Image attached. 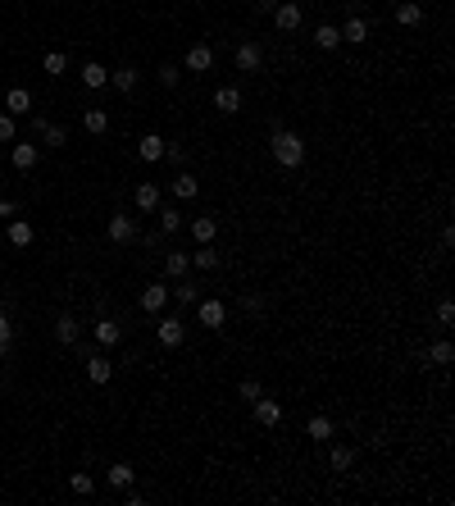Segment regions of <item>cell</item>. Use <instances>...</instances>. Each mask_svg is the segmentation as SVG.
Returning <instances> with one entry per match:
<instances>
[{
	"mask_svg": "<svg viewBox=\"0 0 455 506\" xmlns=\"http://www.w3.org/2000/svg\"><path fill=\"white\" fill-rule=\"evenodd\" d=\"M255 419H260L264 429L282 424V401H269V397H255Z\"/></svg>",
	"mask_w": 455,
	"mask_h": 506,
	"instance_id": "cell-11",
	"label": "cell"
},
{
	"mask_svg": "<svg viewBox=\"0 0 455 506\" xmlns=\"http://www.w3.org/2000/svg\"><path fill=\"white\" fill-rule=\"evenodd\" d=\"M196 192H201V183H196V174H178V178H174V197H178V201H192Z\"/></svg>",
	"mask_w": 455,
	"mask_h": 506,
	"instance_id": "cell-26",
	"label": "cell"
},
{
	"mask_svg": "<svg viewBox=\"0 0 455 506\" xmlns=\"http://www.w3.org/2000/svg\"><path fill=\"white\" fill-rule=\"evenodd\" d=\"M14 347V329H10V315H5V306H0V356H10Z\"/></svg>",
	"mask_w": 455,
	"mask_h": 506,
	"instance_id": "cell-37",
	"label": "cell"
},
{
	"mask_svg": "<svg viewBox=\"0 0 455 506\" xmlns=\"http://www.w3.org/2000/svg\"><path fill=\"white\" fill-rule=\"evenodd\" d=\"M77 333H82V329H77L73 315H59V319H55V338H59V347H73Z\"/></svg>",
	"mask_w": 455,
	"mask_h": 506,
	"instance_id": "cell-18",
	"label": "cell"
},
{
	"mask_svg": "<svg viewBox=\"0 0 455 506\" xmlns=\"http://www.w3.org/2000/svg\"><path fill=\"white\" fill-rule=\"evenodd\" d=\"M187 69H192V73H210V69H214V51H210L205 42H196L192 51H187Z\"/></svg>",
	"mask_w": 455,
	"mask_h": 506,
	"instance_id": "cell-9",
	"label": "cell"
},
{
	"mask_svg": "<svg viewBox=\"0 0 455 506\" xmlns=\"http://www.w3.org/2000/svg\"><path fill=\"white\" fill-rule=\"evenodd\" d=\"M105 82H109V69L105 64H96V60H91V64H82V87L96 91V87H105Z\"/></svg>",
	"mask_w": 455,
	"mask_h": 506,
	"instance_id": "cell-22",
	"label": "cell"
},
{
	"mask_svg": "<svg viewBox=\"0 0 455 506\" xmlns=\"http://www.w3.org/2000/svg\"><path fill=\"white\" fill-rule=\"evenodd\" d=\"M260 306H264L260 297H241V310H246V315H260Z\"/></svg>",
	"mask_w": 455,
	"mask_h": 506,
	"instance_id": "cell-44",
	"label": "cell"
},
{
	"mask_svg": "<svg viewBox=\"0 0 455 506\" xmlns=\"http://www.w3.org/2000/svg\"><path fill=\"white\" fill-rule=\"evenodd\" d=\"M0 142H14V114H0Z\"/></svg>",
	"mask_w": 455,
	"mask_h": 506,
	"instance_id": "cell-42",
	"label": "cell"
},
{
	"mask_svg": "<svg viewBox=\"0 0 455 506\" xmlns=\"http://www.w3.org/2000/svg\"><path fill=\"white\" fill-rule=\"evenodd\" d=\"M87 379H91V383H109V379H114V361H109L105 352L87 356Z\"/></svg>",
	"mask_w": 455,
	"mask_h": 506,
	"instance_id": "cell-8",
	"label": "cell"
},
{
	"mask_svg": "<svg viewBox=\"0 0 455 506\" xmlns=\"http://www.w3.org/2000/svg\"><path fill=\"white\" fill-rule=\"evenodd\" d=\"M132 237H137V219H132V215H109V242H132Z\"/></svg>",
	"mask_w": 455,
	"mask_h": 506,
	"instance_id": "cell-5",
	"label": "cell"
},
{
	"mask_svg": "<svg viewBox=\"0 0 455 506\" xmlns=\"http://www.w3.org/2000/svg\"><path fill=\"white\" fill-rule=\"evenodd\" d=\"M174 297H178V301H187V306H196V301H201V287H196V283H187V278H178Z\"/></svg>",
	"mask_w": 455,
	"mask_h": 506,
	"instance_id": "cell-36",
	"label": "cell"
},
{
	"mask_svg": "<svg viewBox=\"0 0 455 506\" xmlns=\"http://www.w3.org/2000/svg\"><path fill=\"white\" fill-rule=\"evenodd\" d=\"M423 19V5H414V0H405V5H396V23L401 28H414V23Z\"/></svg>",
	"mask_w": 455,
	"mask_h": 506,
	"instance_id": "cell-31",
	"label": "cell"
},
{
	"mask_svg": "<svg viewBox=\"0 0 455 506\" xmlns=\"http://www.w3.org/2000/svg\"><path fill=\"white\" fill-rule=\"evenodd\" d=\"M5 237H10V246H32V224L28 219H10V233H5Z\"/></svg>",
	"mask_w": 455,
	"mask_h": 506,
	"instance_id": "cell-20",
	"label": "cell"
},
{
	"mask_svg": "<svg viewBox=\"0 0 455 506\" xmlns=\"http://www.w3.org/2000/svg\"><path fill=\"white\" fill-rule=\"evenodd\" d=\"M273 160H278L282 169H301V160H305V142L296 137V132H287V128H273Z\"/></svg>",
	"mask_w": 455,
	"mask_h": 506,
	"instance_id": "cell-1",
	"label": "cell"
},
{
	"mask_svg": "<svg viewBox=\"0 0 455 506\" xmlns=\"http://www.w3.org/2000/svg\"><path fill=\"white\" fill-rule=\"evenodd\" d=\"M155 338H160L164 347H183V338H187V329H183V319H178V315L160 319V324H155Z\"/></svg>",
	"mask_w": 455,
	"mask_h": 506,
	"instance_id": "cell-6",
	"label": "cell"
},
{
	"mask_svg": "<svg viewBox=\"0 0 455 506\" xmlns=\"http://www.w3.org/2000/svg\"><path fill=\"white\" fill-rule=\"evenodd\" d=\"M82 128H87L91 137H100V132L109 128V114L100 110V105H96V110H82Z\"/></svg>",
	"mask_w": 455,
	"mask_h": 506,
	"instance_id": "cell-24",
	"label": "cell"
},
{
	"mask_svg": "<svg viewBox=\"0 0 455 506\" xmlns=\"http://www.w3.org/2000/svg\"><path fill=\"white\" fill-rule=\"evenodd\" d=\"M41 69H46V73H64V69H68V55H59V51H50V55L41 60Z\"/></svg>",
	"mask_w": 455,
	"mask_h": 506,
	"instance_id": "cell-38",
	"label": "cell"
},
{
	"mask_svg": "<svg viewBox=\"0 0 455 506\" xmlns=\"http://www.w3.org/2000/svg\"><path fill=\"white\" fill-rule=\"evenodd\" d=\"M160 87H178V64H160Z\"/></svg>",
	"mask_w": 455,
	"mask_h": 506,
	"instance_id": "cell-40",
	"label": "cell"
},
{
	"mask_svg": "<svg viewBox=\"0 0 455 506\" xmlns=\"http://www.w3.org/2000/svg\"><path fill=\"white\" fill-rule=\"evenodd\" d=\"M337 33H342V42H351V46H364V42H369V19H360V14H351V19L342 23Z\"/></svg>",
	"mask_w": 455,
	"mask_h": 506,
	"instance_id": "cell-7",
	"label": "cell"
},
{
	"mask_svg": "<svg viewBox=\"0 0 455 506\" xmlns=\"http://www.w3.org/2000/svg\"><path fill=\"white\" fill-rule=\"evenodd\" d=\"M232 64H237V73H260L264 69V51L255 42H241L237 51H232Z\"/></svg>",
	"mask_w": 455,
	"mask_h": 506,
	"instance_id": "cell-2",
	"label": "cell"
},
{
	"mask_svg": "<svg viewBox=\"0 0 455 506\" xmlns=\"http://www.w3.org/2000/svg\"><path fill=\"white\" fill-rule=\"evenodd\" d=\"M437 319H442V324H455V306H451V301H442V306H437Z\"/></svg>",
	"mask_w": 455,
	"mask_h": 506,
	"instance_id": "cell-43",
	"label": "cell"
},
{
	"mask_svg": "<svg viewBox=\"0 0 455 506\" xmlns=\"http://www.w3.org/2000/svg\"><path fill=\"white\" fill-rule=\"evenodd\" d=\"M315 42H319V51H337V46H342V33H337L333 23H319Z\"/></svg>",
	"mask_w": 455,
	"mask_h": 506,
	"instance_id": "cell-30",
	"label": "cell"
},
{
	"mask_svg": "<svg viewBox=\"0 0 455 506\" xmlns=\"http://www.w3.org/2000/svg\"><path fill=\"white\" fill-rule=\"evenodd\" d=\"M28 110H32V91H28V87H10V91H5V114L19 119V114H28Z\"/></svg>",
	"mask_w": 455,
	"mask_h": 506,
	"instance_id": "cell-10",
	"label": "cell"
},
{
	"mask_svg": "<svg viewBox=\"0 0 455 506\" xmlns=\"http://www.w3.org/2000/svg\"><path fill=\"white\" fill-rule=\"evenodd\" d=\"M301 5H296V0H282V5H273V23H278V33H296V28H301Z\"/></svg>",
	"mask_w": 455,
	"mask_h": 506,
	"instance_id": "cell-3",
	"label": "cell"
},
{
	"mask_svg": "<svg viewBox=\"0 0 455 506\" xmlns=\"http://www.w3.org/2000/svg\"><path fill=\"white\" fill-rule=\"evenodd\" d=\"M68 488H73L77 497H91V488H96V479H91L87 470H77V474H68Z\"/></svg>",
	"mask_w": 455,
	"mask_h": 506,
	"instance_id": "cell-34",
	"label": "cell"
},
{
	"mask_svg": "<svg viewBox=\"0 0 455 506\" xmlns=\"http://www.w3.org/2000/svg\"><path fill=\"white\" fill-rule=\"evenodd\" d=\"M196 315H201V324H205V329H223V324H228V306H223V301H214V297H210V301H196Z\"/></svg>",
	"mask_w": 455,
	"mask_h": 506,
	"instance_id": "cell-4",
	"label": "cell"
},
{
	"mask_svg": "<svg viewBox=\"0 0 455 506\" xmlns=\"http://www.w3.org/2000/svg\"><path fill=\"white\" fill-rule=\"evenodd\" d=\"M187 269H192V260H187L183 251L164 255V274H169V278H187Z\"/></svg>",
	"mask_w": 455,
	"mask_h": 506,
	"instance_id": "cell-28",
	"label": "cell"
},
{
	"mask_svg": "<svg viewBox=\"0 0 455 506\" xmlns=\"http://www.w3.org/2000/svg\"><path fill=\"white\" fill-rule=\"evenodd\" d=\"M14 210H19L14 201H0V219H14Z\"/></svg>",
	"mask_w": 455,
	"mask_h": 506,
	"instance_id": "cell-45",
	"label": "cell"
},
{
	"mask_svg": "<svg viewBox=\"0 0 455 506\" xmlns=\"http://www.w3.org/2000/svg\"><path fill=\"white\" fill-rule=\"evenodd\" d=\"M214 110L219 114H237L241 110V91L237 87H219L214 91Z\"/></svg>",
	"mask_w": 455,
	"mask_h": 506,
	"instance_id": "cell-17",
	"label": "cell"
},
{
	"mask_svg": "<svg viewBox=\"0 0 455 506\" xmlns=\"http://www.w3.org/2000/svg\"><path fill=\"white\" fill-rule=\"evenodd\" d=\"M109 82H114L123 96H132V91H137V69H114V73H109Z\"/></svg>",
	"mask_w": 455,
	"mask_h": 506,
	"instance_id": "cell-27",
	"label": "cell"
},
{
	"mask_svg": "<svg viewBox=\"0 0 455 506\" xmlns=\"http://www.w3.org/2000/svg\"><path fill=\"white\" fill-rule=\"evenodd\" d=\"M328 465H333L337 474H346L351 465H355V451H351V447H333V456H328Z\"/></svg>",
	"mask_w": 455,
	"mask_h": 506,
	"instance_id": "cell-33",
	"label": "cell"
},
{
	"mask_svg": "<svg viewBox=\"0 0 455 506\" xmlns=\"http://www.w3.org/2000/svg\"><path fill=\"white\" fill-rule=\"evenodd\" d=\"M137 210L141 215H155L160 210V188L155 183H137Z\"/></svg>",
	"mask_w": 455,
	"mask_h": 506,
	"instance_id": "cell-16",
	"label": "cell"
},
{
	"mask_svg": "<svg viewBox=\"0 0 455 506\" xmlns=\"http://www.w3.org/2000/svg\"><path fill=\"white\" fill-rule=\"evenodd\" d=\"M164 301H169V283H146V292H141V310H164Z\"/></svg>",
	"mask_w": 455,
	"mask_h": 506,
	"instance_id": "cell-13",
	"label": "cell"
},
{
	"mask_svg": "<svg viewBox=\"0 0 455 506\" xmlns=\"http://www.w3.org/2000/svg\"><path fill=\"white\" fill-rule=\"evenodd\" d=\"M105 479H109L114 488H132V484H137V470H132L128 461H114V465L105 470Z\"/></svg>",
	"mask_w": 455,
	"mask_h": 506,
	"instance_id": "cell-15",
	"label": "cell"
},
{
	"mask_svg": "<svg viewBox=\"0 0 455 506\" xmlns=\"http://www.w3.org/2000/svg\"><path fill=\"white\" fill-rule=\"evenodd\" d=\"M91 333H96L100 347H119V342H123V329L114 324V319H96V329H91Z\"/></svg>",
	"mask_w": 455,
	"mask_h": 506,
	"instance_id": "cell-14",
	"label": "cell"
},
{
	"mask_svg": "<svg viewBox=\"0 0 455 506\" xmlns=\"http://www.w3.org/2000/svg\"><path fill=\"white\" fill-rule=\"evenodd\" d=\"M305 433H310L315 442H328V438H333V419H328V415H315L310 424H305Z\"/></svg>",
	"mask_w": 455,
	"mask_h": 506,
	"instance_id": "cell-29",
	"label": "cell"
},
{
	"mask_svg": "<svg viewBox=\"0 0 455 506\" xmlns=\"http://www.w3.org/2000/svg\"><path fill=\"white\" fill-rule=\"evenodd\" d=\"M255 397H264V388L255 383V379H246V383H241V401H255Z\"/></svg>",
	"mask_w": 455,
	"mask_h": 506,
	"instance_id": "cell-41",
	"label": "cell"
},
{
	"mask_svg": "<svg viewBox=\"0 0 455 506\" xmlns=\"http://www.w3.org/2000/svg\"><path fill=\"white\" fill-rule=\"evenodd\" d=\"M37 132H41L46 146H68V132L59 128V123H50V119H37Z\"/></svg>",
	"mask_w": 455,
	"mask_h": 506,
	"instance_id": "cell-21",
	"label": "cell"
},
{
	"mask_svg": "<svg viewBox=\"0 0 455 506\" xmlns=\"http://www.w3.org/2000/svg\"><path fill=\"white\" fill-rule=\"evenodd\" d=\"M10 160H14V169H23V174H28V169L37 165V160H41V146H32V142H19L10 151Z\"/></svg>",
	"mask_w": 455,
	"mask_h": 506,
	"instance_id": "cell-12",
	"label": "cell"
},
{
	"mask_svg": "<svg viewBox=\"0 0 455 506\" xmlns=\"http://www.w3.org/2000/svg\"><path fill=\"white\" fill-rule=\"evenodd\" d=\"M155 215H160V233H178L183 228V210L178 206H160Z\"/></svg>",
	"mask_w": 455,
	"mask_h": 506,
	"instance_id": "cell-25",
	"label": "cell"
},
{
	"mask_svg": "<svg viewBox=\"0 0 455 506\" xmlns=\"http://www.w3.org/2000/svg\"><path fill=\"white\" fill-rule=\"evenodd\" d=\"M455 361V347H451V342H433V347H428V365H451Z\"/></svg>",
	"mask_w": 455,
	"mask_h": 506,
	"instance_id": "cell-32",
	"label": "cell"
},
{
	"mask_svg": "<svg viewBox=\"0 0 455 506\" xmlns=\"http://www.w3.org/2000/svg\"><path fill=\"white\" fill-rule=\"evenodd\" d=\"M164 160H169V165H183V160H187V151H183L178 142H164Z\"/></svg>",
	"mask_w": 455,
	"mask_h": 506,
	"instance_id": "cell-39",
	"label": "cell"
},
{
	"mask_svg": "<svg viewBox=\"0 0 455 506\" xmlns=\"http://www.w3.org/2000/svg\"><path fill=\"white\" fill-rule=\"evenodd\" d=\"M192 264H196V269H205V274H210V269H214V264H219V255H214V242H205V246H201V251L192 255Z\"/></svg>",
	"mask_w": 455,
	"mask_h": 506,
	"instance_id": "cell-35",
	"label": "cell"
},
{
	"mask_svg": "<svg viewBox=\"0 0 455 506\" xmlns=\"http://www.w3.org/2000/svg\"><path fill=\"white\" fill-rule=\"evenodd\" d=\"M214 233H219V219H210V215L192 219V237H196L201 246H205V242H214Z\"/></svg>",
	"mask_w": 455,
	"mask_h": 506,
	"instance_id": "cell-23",
	"label": "cell"
},
{
	"mask_svg": "<svg viewBox=\"0 0 455 506\" xmlns=\"http://www.w3.org/2000/svg\"><path fill=\"white\" fill-rule=\"evenodd\" d=\"M137 155L141 160H164V137L160 132H146V137L137 142Z\"/></svg>",
	"mask_w": 455,
	"mask_h": 506,
	"instance_id": "cell-19",
	"label": "cell"
}]
</instances>
